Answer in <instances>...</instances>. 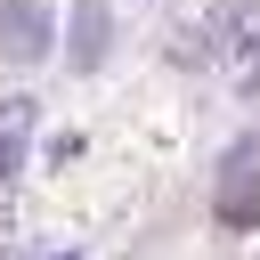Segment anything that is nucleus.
Returning <instances> with one entry per match:
<instances>
[{
	"instance_id": "obj_1",
	"label": "nucleus",
	"mask_w": 260,
	"mask_h": 260,
	"mask_svg": "<svg viewBox=\"0 0 260 260\" xmlns=\"http://www.w3.org/2000/svg\"><path fill=\"white\" fill-rule=\"evenodd\" d=\"M49 49H57L49 8H41V0H0V57H8V65H41Z\"/></svg>"
},
{
	"instance_id": "obj_2",
	"label": "nucleus",
	"mask_w": 260,
	"mask_h": 260,
	"mask_svg": "<svg viewBox=\"0 0 260 260\" xmlns=\"http://www.w3.org/2000/svg\"><path fill=\"white\" fill-rule=\"evenodd\" d=\"M65 57H73V65H98V57H106V0H73V32H65Z\"/></svg>"
},
{
	"instance_id": "obj_3",
	"label": "nucleus",
	"mask_w": 260,
	"mask_h": 260,
	"mask_svg": "<svg viewBox=\"0 0 260 260\" xmlns=\"http://www.w3.org/2000/svg\"><path fill=\"white\" fill-rule=\"evenodd\" d=\"M24 130H32V98H8V106H0V187H8L16 162H24Z\"/></svg>"
},
{
	"instance_id": "obj_4",
	"label": "nucleus",
	"mask_w": 260,
	"mask_h": 260,
	"mask_svg": "<svg viewBox=\"0 0 260 260\" xmlns=\"http://www.w3.org/2000/svg\"><path fill=\"white\" fill-rule=\"evenodd\" d=\"M219 219H228V228H252V219H260V179H228Z\"/></svg>"
}]
</instances>
